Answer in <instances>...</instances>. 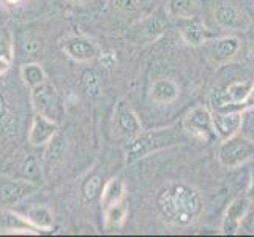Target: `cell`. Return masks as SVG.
Returning <instances> with one entry per match:
<instances>
[{
    "mask_svg": "<svg viewBox=\"0 0 254 237\" xmlns=\"http://www.w3.org/2000/svg\"><path fill=\"white\" fill-rule=\"evenodd\" d=\"M156 204L164 220L174 225H188L202 210L199 191L183 183H171L163 188Z\"/></svg>",
    "mask_w": 254,
    "mask_h": 237,
    "instance_id": "cell-1",
    "label": "cell"
},
{
    "mask_svg": "<svg viewBox=\"0 0 254 237\" xmlns=\"http://www.w3.org/2000/svg\"><path fill=\"white\" fill-rule=\"evenodd\" d=\"M180 141V136L177 130L169 128H156L150 131H141L131 141L127 147V161L133 163L139 158H144L150 155L152 152L160 151L164 147H171Z\"/></svg>",
    "mask_w": 254,
    "mask_h": 237,
    "instance_id": "cell-2",
    "label": "cell"
},
{
    "mask_svg": "<svg viewBox=\"0 0 254 237\" xmlns=\"http://www.w3.org/2000/svg\"><path fill=\"white\" fill-rule=\"evenodd\" d=\"M253 157L254 143L237 135L224 139L223 144L220 146V151H218V158L226 168H237V166L251 160Z\"/></svg>",
    "mask_w": 254,
    "mask_h": 237,
    "instance_id": "cell-3",
    "label": "cell"
},
{
    "mask_svg": "<svg viewBox=\"0 0 254 237\" xmlns=\"http://www.w3.org/2000/svg\"><path fill=\"white\" fill-rule=\"evenodd\" d=\"M183 128L192 138L200 139L204 143L210 141L216 135L213 127V114L204 106H197L188 112V116L183 120Z\"/></svg>",
    "mask_w": 254,
    "mask_h": 237,
    "instance_id": "cell-4",
    "label": "cell"
},
{
    "mask_svg": "<svg viewBox=\"0 0 254 237\" xmlns=\"http://www.w3.org/2000/svg\"><path fill=\"white\" fill-rule=\"evenodd\" d=\"M32 103L38 114H43L49 119H54L57 114V89L51 82L45 81L32 89Z\"/></svg>",
    "mask_w": 254,
    "mask_h": 237,
    "instance_id": "cell-5",
    "label": "cell"
},
{
    "mask_svg": "<svg viewBox=\"0 0 254 237\" xmlns=\"http://www.w3.org/2000/svg\"><path fill=\"white\" fill-rule=\"evenodd\" d=\"M35 190L37 185L32 180H11L2 177L0 179V204H14L22 198L32 195Z\"/></svg>",
    "mask_w": 254,
    "mask_h": 237,
    "instance_id": "cell-6",
    "label": "cell"
},
{
    "mask_svg": "<svg viewBox=\"0 0 254 237\" xmlns=\"http://www.w3.org/2000/svg\"><path fill=\"white\" fill-rule=\"evenodd\" d=\"M250 204H251V201L248 196H240L232 201L226 210V215L223 220V226H221L223 234H235L240 230L242 220L250 210Z\"/></svg>",
    "mask_w": 254,
    "mask_h": 237,
    "instance_id": "cell-7",
    "label": "cell"
},
{
    "mask_svg": "<svg viewBox=\"0 0 254 237\" xmlns=\"http://www.w3.org/2000/svg\"><path fill=\"white\" fill-rule=\"evenodd\" d=\"M242 114L243 112H239V111H231V112L215 111L213 127H215L216 135L220 136L223 141L239 133V130L242 127V122H243Z\"/></svg>",
    "mask_w": 254,
    "mask_h": 237,
    "instance_id": "cell-8",
    "label": "cell"
},
{
    "mask_svg": "<svg viewBox=\"0 0 254 237\" xmlns=\"http://www.w3.org/2000/svg\"><path fill=\"white\" fill-rule=\"evenodd\" d=\"M57 135V124L52 119L37 114L29 133V141L32 146H43L49 143Z\"/></svg>",
    "mask_w": 254,
    "mask_h": 237,
    "instance_id": "cell-9",
    "label": "cell"
},
{
    "mask_svg": "<svg viewBox=\"0 0 254 237\" xmlns=\"http://www.w3.org/2000/svg\"><path fill=\"white\" fill-rule=\"evenodd\" d=\"M116 119H117V128L119 133L125 135L128 138H134L142 131L141 122H139L136 112L131 109L125 101H120L116 111Z\"/></svg>",
    "mask_w": 254,
    "mask_h": 237,
    "instance_id": "cell-10",
    "label": "cell"
},
{
    "mask_svg": "<svg viewBox=\"0 0 254 237\" xmlns=\"http://www.w3.org/2000/svg\"><path fill=\"white\" fill-rule=\"evenodd\" d=\"M179 30L182 33L183 40L188 45L197 46L207 38V29L205 25L200 22L196 17H179Z\"/></svg>",
    "mask_w": 254,
    "mask_h": 237,
    "instance_id": "cell-11",
    "label": "cell"
},
{
    "mask_svg": "<svg viewBox=\"0 0 254 237\" xmlns=\"http://www.w3.org/2000/svg\"><path fill=\"white\" fill-rule=\"evenodd\" d=\"M64 51L71 59L77 60V62H89V60H92L96 54L93 43L89 41L87 38H81V37L66 40L64 43Z\"/></svg>",
    "mask_w": 254,
    "mask_h": 237,
    "instance_id": "cell-12",
    "label": "cell"
},
{
    "mask_svg": "<svg viewBox=\"0 0 254 237\" xmlns=\"http://www.w3.org/2000/svg\"><path fill=\"white\" fill-rule=\"evenodd\" d=\"M215 17L218 24L224 25V27H231V29H245L250 24L247 13H243L239 8L231 6V5H223L218 8Z\"/></svg>",
    "mask_w": 254,
    "mask_h": 237,
    "instance_id": "cell-13",
    "label": "cell"
},
{
    "mask_svg": "<svg viewBox=\"0 0 254 237\" xmlns=\"http://www.w3.org/2000/svg\"><path fill=\"white\" fill-rule=\"evenodd\" d=\"M179 96V87L171 79H158L152 85V100L156 103H171Z\"/></svg>",
    "mask_w": 254,
    "mask_h": 237,
    "instance_id": "cell-14",
    "label": "cell"
},
{
    "mask_svg": "<svg viewBox=\"0 0 254 237\" xmlns=\"http://www.w3.org/2000/svg\"><path fill=\"white\" fill-rule=\"evenodd\" d=\"M239 48H240V40L237 37H223L213 41L212 52L218 60H227L237 54Z\"/></svg>",
    "mask_w": 254,
    "mask_h": 237,
    "instance_id": "cell-15",
    "label": "cell"
},
{
    "mask_svg": "<svg viewBox=\"0 0 254 237\" xmlns=\"http://www.w3.org/2000/svg\"><path fill=\"white\" fill-rule=\"evenodd\" d=\"M124 195H125L124 182L120 179H111L103 188V196H101L103 209H108L109 206L119 203V201L124 199Z\"/></svg>",
    "mask_w": 254,
    "mask_h": 237,
    "instance_id": "cell-16",
    "label": "cell"
},
{
    "mask_svg": "<svg viewBox=\"0 0 254 237\" xmlns=\"http://www.w3.org/2000/svg\"><path fill=\"white\" fill-rule=\"evenodd\" d=\"M24 217L32 226L38 228V230H45V231L51 230L52 223H54V218H52V214L49 212V209L43 207V206L32 207Z\"/></svg>",
    "mask_w": 254,
    "mask_h": 237,
    "instance_id": "cell-17",
    "label": "cell"
},
{
    "mask_svg": "<svg viewBox=\"0 0 254 237\" xmlns=\"http://www.w3.org/2000/svg\"><path fill=\"white\" fill-rule=\"evenodd\" d=\"M104 210H106V215H104V218H106V228L116 230V228H120L125 222L128 215V203L125 199H122Z\"/></svg>",
    "mask_w": 254,
    "mask_h": 237,
    "instance_id": "cell-18",
    "label": "cell"
},
{
    "mask_svg": "<svg viewBox=\"0 0 254 237\" xmlns=\"http://www.w3.org/2000/svg\"><path fill=\"white\" fill-rule=\"evenodd\" d=\"M21 76L24 79V82L27 84L30 89H33L35 85H38L41 82L46 81V73L38 64H27L22 65L21 68Z\"/></svg>",
    "mask_w": 254,
    "mask_h": 237,
    "instance_id": "cell-19",
    "label": "cell"
},
{
    "mask_svg": "<svg viewBox=\"0 0 254 237\" xmlns=\"http://www.w3.org/2000/svg\"><path fill=\"white\" fill-rule=\"evenodd\" d=\"M196 8V0H169L168 11L174 17H190Z\"/></svg>",
    "mask_w": 254,
    "mask_h": 237,
    "instance_id": "cell-20",
    "label": "cell"
},
{
    "mask_svg": "<svg viewBox=\"0 0 254 237\" xmlns=\"http://www.w3.org/2000/svg\"><path fill=\"white\" fill-rule=\"evenodd\" d=\"M64 138L62 136H54L49 141V147H48V151L45 152V161L48 166H54L59 160H60V157L64 155Z\"/></svg>",
    "mask_w": 254,
    "mask_h": 237,
    "instance_id": "cell-21",
    "label": "cell"
},
{
    "mask_svg": "<svg viewBox=\"0 0 254 237\" xmlns=\"http://www.w3.org/2000/svg\"><path fill=\"white\" fill-rule=\"evenodd\" d=\"M103 188V177L101 175H90L87 177L85 182L82 183V196L85 201H93L96 196L100 195Z\"/></svg>",
    "mask_w": 254,
    "mask_h": 237,
    "instance_id": "cell-22",
    "label": "cell"
},
{
    "mask_svg": "<svg viewBox=\"0 0 254 237\" xmlns=\"http://www.w3.org/2000/svg\"><path fill=\"white\" fill-rule=\"evenodd\" d=\"M82 85L89 96H98L101 92L100 79L95 75V72H90V70H87V72L82 75Z\"/></svg>",
    "mask_w": 254,
    "mask_h": 237,
    "instance_id": "cell-23",
    "label": "cell"
},
{
    "mask_svg": "<svg viewBox=\"0 0 254 237\" xmlns=\"http://www.w3.org/2000/svg\"><path fill=\"white\" fill-rule=\"evenodd\" d=\"M22 172H24L25 177L30 179V180H37L38 177H41V169H40V166L33 157L25 160V163L22 166Z\"/></svg>",
    "mask_w": 254,
    "mask_h": 237,
    "instance_id": "cell-24",
    "label": "cell"
},
{
    "mask_svg": "<svg viewBox=\"0 0 254 237\" xmlns=\"http://www.w3.org/2000/svg\"><path fill=\"white\" fill-rule=\"evenodd\" d=\"M112 3L124 11H136L139 8V0H112Z\"/></svg>",
    "mask_w": 254,
    "mask_h": 237,
    "instance_id": "cell-25",
    "label": "cell"
},
{
    "mask_svg": "<svg viewBox=\"0 0 254 237\" xmlns=\"http://www.w3.org/2000/svg\"><path fill=\"white\" fill-rule=\"evenodd\" d=\"M0 56H5L10 59L11 57V45H10V40H8V37L0 32Z\"/></svg>",
    "mask_w": 254,
    "mask_h": 237,
    "instance_id": "cell-26",
    "label": "cell"
},
{
    "mask_svg": "<svg viewBox=\"0 0 254 237\" xmlns=\"http://www.w3.org/2000/svg\"><path fill=\"white\" fill-rule=\"evenodd\" d=\"M163 32V24L158 21V19H150L147 24V33H148V37H156L158 33Z\"/></svg>",
    "mask_w": 254,
    "mask_h": 237,
    "instance_id": "cell-27",
    "label": "cell"
},
{
    "mask_svg": "<svg viewBox=\"0 0 254 237\" xmlns=\"http://www.w3.org/2000/svg\"><path fill=\"white\" fill-rule=\"evenodd\" d=\"M240 228L243 231H247V233H254V212H250L248 210V214L245 215V218L242 220V225Z\"/></svg>",
    "mask_w": 254,
    "mask_h": 237,
    "instance_id": "cell-28",
    "label": "cell"
},
{
    "mask_svg": "<svg viewBox=\"0 0 254 237\" xmlns=\"http://www.w3.org/2000/svg\"><path fill=\"white\" fill-rule=\"evenodd\" d=\"M101 64L106 68H112L117 64V56H114V52H106V54L101 56Z\"/></svg>",
    "mask_w": 254,
    "mask_h": 237,
    "instance_id": "cell-29",
    "label": "cell"
},
{
    "mask_svg": "<svg viewBox=\"0 0 254 237\" xmlns=\"http://www.w3.org/2000/svg\"><path fill=\"white\" fill-rule=\"evenodd\" d=\"M10 68V59L5 56H0V75H3Z\"/></svg>",
    "mask_w": 254,
    "mask_h": 237,
    "instance_id": "cell-30",
    "label": "cell"
},
{
    "mask_svg": "<svg viewBox=\"0 0 254 237\" xmlns=\"http://www.w3.org/2000/svg\"><path fill=\"white\" fill-rule=\"evenodd\" d=\"M25 51H27L29 52V54H33V52H37L38 49H40V45H38V43L37 41H33V40H30V41H27V43H25Z\"/></svg>",
    "mask_w": 254,
    "mask_h": 237,
    "instance_id": "cell-31",
    "label": "cell"
},
{
    "mask_svg": "<svg viewBox=\"0 0 254 237\" xmlns=\"http://www.w3.org/2000/svg\"><path fill=\"white\" fill-rule=\"evenodd\" d=\"M250 201L254 204V169L251 171V182H250V188H248V195Z\"/></svg>",
    "mask_w": 254,
    "mask_h": 237,
    "instance_id": "cell-32",
    "label": "cell"
},
{
    "mask_svg": "<svg viewBox=\"0 0 254 237\" xmlns=\"http://www.w3.org/2000/svg\"><path fill=\"white\" fill-rule=\"evenodd\" d=\"M6 2H10V3H17L19 0H6Z\"/></svg>",
    "mask_w": 254,
    "mask_h": 237,
    "instance_id": "cell-33",
    "label": "cell"
},
{
    "mask_svg": "<svg viewBox=\"0 0 254 237\" xmlns=\"http://www.w3.org/2000/svg\"><path fill=\"white\" fill-rule=\"evenodd\" d=\"M251 56H253V59H254V45L251 46Z\"/></svg>",
    "mask_w": 254,
    "mask_h": 237,
    "instance_id": "cell-34",
    "label": "cell"
},
{
    "mask_svg": "<svg viewBox=\"0 0 254 237\" xmlns=\"http://www.w3.org/2000/svg\"><path fill=\"white\" fill-rule=\"evenodd\" d=\"M77 2H81V0H77Z\"/></svg>",
    "mask_w": 254,
    "mask_h": 237,
    "instance_id": "cell-35",
    "label": "cell"
}]
</instances>
